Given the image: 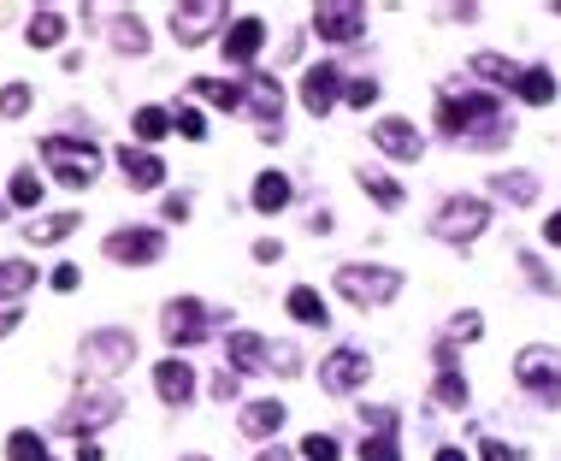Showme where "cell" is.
Listing matches in <instances>:
<instances>
[{
    "label": "cell",
    "instance_id": "cell-1",
    "mask_svg": "<svg viewBox=\"0 0 561 461\" xmlns=\"http://www.w3.org/2000/svg\"><path fill=\"white\" fill-rule=\"evenodd\" d=\"M438 125L450 142H467V149H502L509 142V119H502L497 95H443Z\"/></svg>",
    "mask_w": 561,
    "mask_h": 461
},
{
    "label": "cell",
    "instance_id": "cell-2",
    "mask_svg": "<svg viewBox=\"0 0 561 461\" xmlns=\"http://www.w3.org/2000/svg\"><path fill=\"white\" fill-rule=\"evenodd\" d=\"M41 161H48V172L60 184H71V190H89L100 178V149L83 137H48L41 142Z\"/></svg>",
    "mask_w": 561,
    "mask_h": 461
},
{
    "label": "cell",
    "instance_id": "cell-3",
    "mask_svg": "<svg viewBox=\"0 0 561 461\" xmlns=\"http://www.w3.org/2000/svg\"><path fill=\"white\" fill-rule=\"evenodd\" d=\"M485 225H491V208H485L479 196H450L438 208V220H431V230H438L443 243H455V249H467V243L485 237Z\"/></svg>",
    "mask_w": 561,
    "mask_h": 461
},
{
    "label": "cell",
    "instance_id": "cell-4",
    "mask_svg": "<svg viewBox=\"0 0 561 461\" xmlns=\"http://www.w3.org/2000/svg\"><path fill=\"white\" fill-rule=\"evenodd\" d=\"M337 291L355 302V308H384L402 291V272L396 267H337Z\"/></svg>",
    "mask_w": 561,
    "mask_h": 461
},
{
    "label": "cell",
    "instance_id": "cell-5",
    "mask_svg": "<svg viewBox=\"0 0 561 461\" xmlns=\"http://www.w3.org/2000/svg\"><path fill=\"white\" fill-rule=\"evenodd\" d=\"M160 331H166L171 350H195L201 338H213V308L195 296H171L166 314H160Z\"/></svg>",
    "mask_w": 561,
    "mask_h": 461
},
{
    "label": "cell",
    "instance_id": "cell-6",
    "mask_svg": "<svg viewBox=\"0 0 561 461\" xmlns=\"http://www.w3.org/2000/svg\"><path fill=\"white\" fill-rule=\"evenodd\" d=\"M136 362V331L124 326H107V331H89L83 338V367L100 373V379H112V373H124Z\"/></svg>",
    "mask_w": 561,
    "mask_h": 461
},
{
    "label": "cell",
    "instance_id": "cell-7",
    "mask_svg": "<svg viewBox=\"0 0 561 461\" xmlns=\"http://www.w3.org/2000/svg\"><path fill=\"white\" fill-rule=\"evenodd\" d=\"M514 379H521L526 391L544 402V409H561V355H556V350H544V343L521 350V362H514Z\"/></svg>",
    "mask_w": 561,
    "mask_h": 461
},
{
    "label": "cell",
    "instance_id": "cell-8",
    "mask_svg": "<svg viewBox=\"0 0 561 461\" xmlns=\"http://www.w3.org/2000/svg\"><path fill=\"white\" fill-rule=\"evenodd\" d=\"M119 391H112V385H83L77 391V402H71V409L60 414V426L65 432H77V438H89L95 426H107V421H119Z\"/></svg>",
    "mask_w": 561,
    "mask_h": 461
},
{
    "label": "cell",
    "instance_id": "cell-9",
    "mask_svg": "<svg viewBox=\"0 0 561 461\" xmlns=\"http://www.w3.org/2000/svg\"><path fill=\"white\" fill-rule=\"evenodd\" d=\"M160 255H166V237L154 225H131L107 237V261H119V267H154Z\"/></svg>",
    "mask_w": 561,
    "mask_h": 461
},
{
    "label": "cell",
    "instance_id": "cell-10",
    "mask_svg": "<svg viewBox=\"0 0 561 461\" xmlns=\"http://www.w3.org/2000/svg\"><path fill=\"white\" fill-rule=\"evenodd\" d=\"M367 373H372V362L361 350H349V343H343V350H331L325 362H320V385L331 397H349L355 385H367Z\"/></svg>",
    "mask_w": 561,
    "mask_h": 461
},
{
    "label": "cell",
    "instance_id": "cell-11",
    "mask_svg": "<svg viewBox=\"0 0 561 461\" xmlns=\"http://www.w3.org/2000/svg\"><path fill=\"white\" fill-rule=\"evenodd\" d=\"M213 24H225V7H219V0H183V7H171V36H178L183 48L207 42Z\"/></svg>",
    "mask_w": 561,
    "mask_h": 461
},
{
    "label": "cell",
    "instance_id": "cell-12",
    "mask_svg": "<svg viewBox=\"0 0 561 461\" xmlns=\"http://www.w3.org/2000/svg\"><path fill=\"white\" fill-rule=\"evenodd\" d=\"M313 31L325 42H355L367 31V12L355 0H325V7H313Z\"/></svg>",
    "mask_w": 561,
    "mask_h": 461
},
{
    "label": "cell",
    "instance_id": "cell-13",
    "mask_svg": "<svg viewBox=\"0 0 561 461\" xmlns=\"http://www.w3.org/2000/svg\"><path fill=\"white\" fill-rule=\"evenodd\" d=\"M361 421L372 426V438H361V461H402V444H396V409H361Z\"/></svg>",
    "mask_w": 561,
    "mask_h": 461
},
{
    "label": "cell",
    "instance_id": "cell-14",
    "mask_svg": "<svg viewBox=\"0 0 561 461\" xmlns=\"http://www.w3.org/2000/svg\"><path fill=\"white\" fill-rule=\"evenodd\" d=\"M337 95H343V71L337 66H308L301 71V107H308L313 119H325V113L337 107Z\"/></svg>",
    "mask_w": 561,
    "mask_h": 461
},
{
    "label": "cell",
    "instance_id": "cell-15",
    "mask_svg": "<svg viewBox=\"0 0 561 461\" xmlns=\"http://www.w3.org/2000/svg\"><path fill=\"white\" fill-rule=\"evenodd\" d=\"M249 107H254V119H261V137L278 142V137H284V125H278V113H284L278 78H249Z\"/></svg>",
    "mask_w": 561,
    "mask_h": 461
},
{
    "label": "cell",
    "instance_id": "cell-16",
    "mask_svg": "<svg viewBox=\"0 0 561 461\" xmlns=\"http://www.w3.org/2000/svg\"><path fill=\"white\" fill-rule=\"evenodd\" d=\"M372 142H379L391 161H420V154H426V137L414 131L408 119H379V125H372Z\"/></svg>",
    "mask_w": 561,
    "mask_h": 461
},
{
    "label": "cell",
    "instance_id": "cell-17",
    "mask_svg": "<svg viewBox=\"0 0 561 461\" xmlns=\"http://www.w3.org/2000/svg\"><path fill=\"white\" fill-rule=\"evenodd\" d=\"M154 391H160V402L166 409H190V397H195V373H190V362H160L154 367Z\"/></svg>",
    "mask_w": 561,
    "mask_h": 461
},
{
    "label": "cell",
    "instance_id": "cell-18",
    "mask_svg": "<svg viewBox=\"0 0 561 461\" xmlns=\"http://www.w3.org/2000/svg\"><path fill=\"white\" fill-rule=\"evenodd\" d=\"M119 172H124V184H131V190H160V178H166L160 154H148V149H131V142L119 149Z\"/></svg>",
    "mask_w": 561,
    "mask_h": 461
},
{
    "label": "cell",
    "instance_id": "cell-19",
    "mask_svg": "<svg viewBox=\"0 0 561 461\" xmlns=\"http://www.w3.org/2000/svg\"><path fill=\"white\" fill-rule=\"evenodd\" d=\"M261 48H266V24L261 19H237L231 31H225V60L231 66H254Z\"/></svg>",
    "mask_w": 561,
    "mask_h": 461
},
{
    "label": "cell",
    "instance_id": "cell-20",
    "mask_svg": "<svg viewBox=\"0 0 561 461\" xmlns=\"http://www.w3.org/2000/svg\"><path fill=\"white\" fill-rule=\"evenodd\" d=\"M225 355H231V373H261V367H272V343L254 338V331H231V338H225Z\"/></svg>",
    "mask_w": 561,
    "mask_h": 461
},
{
    "label": "cell",
    "instance_id": "cell-21",
    "mask_svg": "<svg viewBox=\"0 0 561 461\" xmlns=\"http://www.w3.org/2000/svg\"><path fill=\"white\" fill-rule=\"evenodd\" d=\"M284 414H290V409H284V402L278 397H261V402H249V409H242L237 414V426L242 432H249V438H278V426H284Z\"/></svg>",
    "mask_w": 561,
    "mask_h": 461
},
{
    "label": "cell",
    "instance_id": "cell-22",
    "mask_svg": "<svg viewBox=\"0 0 561 461\" xmlns=\"http://www.w3.org/2000/svg\"><path fill=\"white\" fill-rule=\"evenodd\" d=\"M284 308H290V320H296V326H325V320H331L325 296L313 291V284H296V291L284 296Z\"/></svg>",
    "mask_w": 561,
    "mask_h": 461
},
{
    "label": "cell",
    "instance_id": "cell-23",
    "mask_svg": "<svg viewBox=\"0 0 561 461\" xmlns=\"http://www.w3.org/2000/svg\"><path fill=\"white\" fill-rule=\"evenodd\" d=\"M514 95H521L526 107H550V101H556V71L550 66H526L521 71V90H514Z\"/></svg>",
    "mask_w": 561,
    "mask_h": 461
},
{
    "label": "cell",
    "instance_id": "cell-24",
    "mask_svg": "<svg viewBox=\"0 0 561 461\" xmlns=\"http://www.w3.org/2000/svg\"><path fill=\"white\" fill-rule=\"evenodd\" d=\"M473 71H479L491 90H521V66L502 60V54H473Z\"/></svg>",
    "mask_w": 561,
    "mask_h": 461
},
{
    "label": "cell",
    "instance_id": "cell-25",
    "mask_svg": "<svg viewBox=\"0 0 561 461\" xmlns=\"http://www.w3.org/2000/svg\"><path fill=\"white\" fill-rule=\"evenodd\" d=\"M60 36H65V19H60L53 7L31 12V31H24V42H31V48H60Z\"/></svg>",
    "mask_w": 561,
    "mask_h": 461
},
{
    "label": "cell",
    "instance_id": "cell-26",
    "mask_svg": "<svg viewBox=\"0 0 561 461\" xmlns=\"http://www.w3.org/2000/svg\"><path fill=\"white\" fill-rule=\"evenodd\" d=\"M491 190L502 201H514V208H526V201H538V178H532V172H497Z\"/></svg>",
    "mask_w": 561,
    "mask_h": 461
},
{
    "label": "cell",
    "instance_id": "cell-27",
    "mask_svg": "<svg viewBox=\"0 0 561 461\" xmlns=\"http://www.w3.org/2000/svg\"><path fill=\"white\" fill-rule=\"evenodd\" d=\"M71 230H77V213H48V220H31V225H24V237L41 249V243H65Z\"/></svg>",
    "mask_w": 561,
    "mask_h": 461
},
{
    "label": "cell",
    "instance_id": "cell-28",
    "mask_svg": "<svg viewBox=\"0 0 561 461\" xmlns=\"http://www.w3.org/2000/svg\"><path fill=\"white\" fill-rule=\"evenodd\" d=\"M284 201H290V178H284V172H261V178H254V208L278 213Z\"/></svg>",
    "mask_w": 561,
    "mask_h": 461
},
{
    "label": "cell",
    "instance_id": "cell-29",
    "mask_svg": "<svg viewBox=\"0 0 561 461\" xmlns=\"http://www.w3.org/2000/svg\"><path fill=\"white\" fill-rule=\"evenodd\" d=\"M166 131H171V113L166 107H136L131 113V137L136 142H160Z\"/></svg>",
    "mask_w": 561,
    "mask_h": 461
},
{
    "label": "cell",
    "instance_id": "cell-30",
    "mask_svg": "<svg viewBox=\"0 0 561 461\" xmlns=\"http://www.w3.org/2000/svg\"><path fill=\"white\" fill-rule=\"evenodd\" d=\"M7 461H53V456H48V444H41V432L19 426V432L7 438Z\"/></svg>",
    "mask_w": 561,
    "mask_h": 461
},
{
    "label": "cell",
    "instance_id": "cell-31",
    "mask_svg": "<svg viewBox=\"0 0 561 461\" xmlns=\"http://www.w3.org/2000/svg\"><path fill=\"white\" fill-rule=\"evenodd\" d=\"M431 397H438V409H467V397H473V391H467V379H462V373L450 367V373H438Z\"/></svg>",
    "mask_w": 561,
    "mask_h": 461
},
{
    "label": "cell",
    "instance_id": "cell-32",
    "mask_svg": "<svg viewBox=\"0 0 561 461\" xmlns=\"http://www.w3.org/2000/svg\"><path fill=\"white\" fill-rule=\"evenodd\" d=\"M31 284H36V267H24V261H0V302L24 296Z\"/></svg>",
    "mask_w": 561,
    "mask_h": 461
},
{
    "label": "cell",
    "instance_id": "cell-33",
    "mask_svg": "<svg viewBox=\"0 0 561 461\" xmlns=\"http://www.w3.org/2000/svg\"><path fill=\"white\" fill-rule=\"evenodd\" d=\"M190 90H195L201 101H213V107H225V113H231V107H242V90H237V83H219V78H195Z\"/></svg>",
    "mask_w": 561,
    "mask_h": 461
},
{
    "label": "cell",
    "instance_id": "cell-34",
    "mask_svg": "<svg viewBox=\"0 0 561 461\" xmlns=\"http://www.w3.org/2000/svg\"><path fill=\"white\" fill-rule=\"evenodd\" d=\"M361 190L379 201V208H402V184L384 178V172H361Z\"/></svg>",
    "mask_w": 561,
    "mask_h": 461
},
{
    "label": "cell",
    "instance_id": "cell-35",
    "mask_svg": "<svg viewBox=\"0 0 561 461\" xmlns=\"http://www.w3.org/2000/svg\"><path fill=\"white\" fill-rule=\"evenodd\" d=\"M301 461H343V444L331 432H308L301 438Z\"/></svg>",
    "mask_w": 561,
    "mask_h": 461
},
{
    "label": "cell",
    "instance_id": "cell-36",
    "mask_svg": "<svg viewBox=\"0 0 561 461\" xmlns=\"http://www.w3.org/2000/svg\"><path fill=\"white\" fill-rule=\"evenodd\" d=\"M31 113V83H7L0 90V119H24Z\"/></svg>",
    "mask_w": 561,
    "mask_h": 461
},
{
    "label": "cell",
    "instance_id": "cell-37",
    "mask_svg": "<svg viewBox=\"0 0 561 461\" xmlns=\"http://www.w3.org/2000/svg\"><path fill=\"white\" fill-rule=\"evenodd\" d=\"M171 131H178L183 142H201V137H207V119H201L195 107H178V113H171Z\"/></svg>",
    "mask_w": 561,
    "mask_h": 461
},
{
    "label": "cell",
    "instance_id": "cell-38",
    "mask_svg": "<svg viewBox=\"0 0 561 461\" xmlns=\"http://www.w3.org/2000/svg\"><path fill=\"white\" fill-rule=\"evenodd\" d=\"M7 201L36 208V201H41V178H36V172H19V178H12V190H7Z\"/></svg>",
    "mask_w": 561,
    "mask_h": 461
},
{
    "label": "cell",
    "instance_id": "cell-39",
    "mask_svg": "<svg viewBox=\"0 0 561 461\" xmlns=\"http://www.w3.org/2000/svg\"><path fill=\"white\" fill-rule=\"evenodd\" d=\"M112 42H119L124 54H148V31H142L136 19H124V24H119V36H112Z\"/></svg>",
    "mask_w": 561,
    "mask_h": 461
},
{
    "label": "cell",
    "instance_id": "cell-40",
    "mask_svg": "<svg viewBox=\"0 0 561 461\" xmlns=\"http://www.w3.org/2000/svg\"><path fill=\"white\" fill-rule=\"evenodd\" d=\"M343 95H349V107H372V101H379V83H372V78H349V83H343Z\"/></svg>",
    "mask_w": 561,
    "mask_h": 461
},
{
    "label": "cell",
    "instance_id": "cell-41",
    "mask_svg": "<svg viewBox=\"0 0 561 461\" xmlns=\"http://www.w3.org/2000/svg\"><path fill=\"white\" fill-rule=\"evenodd\" d=\"M479 331H485V320H479V314H455L450 338H462V343H479Z\"/></svg>",
    "mask_w": 561,
    "mask_h": 461
},
{
    "label": "cell",
    "instance_id": "cell-42",
    "mask_svg": "<svg viewBox=\"0 0 561 461\" xmlns=\"http://www.w3.org/2000/svg\"><path fill=\"white\" fill-rule=\"evenodd\" d=\"M479 456L485 461H521V450H514V444H502V438H479Z\"/></svg>",
    "mask_w": 561,
    "mask_h": 461
},
{
    "label": "cell",
    "instance_id": "cell-43",
    "mask_svg": "<svg viewBox=\"0 0 561 461\" xmlns=\"http://www.w3.org/2000/svg\"><path fill=\"white\" fill-rule=\"evenodd\" d=\"M237 385H242V373H231V367L213 373V397H219V402H231V397H237Z\"/></svg>",
    "mask_w": 561,
    "mask_h": 461
},
{
    "label": "cell",
    "instance_id": "cell-44",
    "mask_svg": "<svg viewBox=\"0 0 561 461\" xmlns=\"http://www.w3.org/2000/svg\"><path fill=\"white\" fill-rule=\"evenodd\" d=\"M272 367H278V373H301V355L290 350V343H272Z\"/></svg>",
    "mask_w": 561,
    "mask_h": 461
},
{
    "label": "cell",
    "instance_id": "cell-45",
    "mask_svg": "<svg viewBox=\"0 0 561 461\" xmlns=\"http://www.w3.org/2000/svg\"><path fill=\"white\" fill-rule=\"evenodd\" d=\"M254 261H261V267L284 261V243H278V237H261V243H254Z\"/></svg>",
    "mask_w": 561,
    "mask_h": 461
},
{
    "label": "cell",
    "instance_id": "cell-46",
    "mask_svg": "<svg viewBox=\"0 0 561 461\" xmlns=\"http://www.w3.org/2000/svg\"><path fill=\"white\" fill-rule=\"evenodd\" d=\"M53 291H77V267H53Z\"/></svg>",
    "mask_w": 561,
    "mask_h": 461
},
{
    "label": "cell",
    "instance_id": "cell-47",
    "mask_svg": "<svg viewBox=\"0 0 561 461\" xmlns=\"http://www.w3.org/2000/svg\"><path fill=\"white\" fill-rule=\"evenodd\" d=\"M166 220H190V196H166Z\"/></svg>",
    "mask_w": 561,
    "mask_h": 461
},
{
    "label": "cell",
    "instance_id": "cell-48",
    "mask_svg": "<svg viewBox=\"0 0 561 461\" xmlns=\"http://www.w3.org/2000/svg\"><path fill=\"white\" fill-rule=\"evenodd\" d=\"M308 230H313V237H325V230H331V208H313V220H308Z\"/></svg>",
    "mask_w": 561,
    "mask_h": 461
},
{
    "label": "cell",
    "instance_id": "cell-49",
    "mask_svg": "<svg viewBox=\"0 0 561 461\" xmlns=\"http://www.w3.org/2000/svg\"><path fill=\"white\" fill-rule=\"evenodd\" d=\"M77 461H107V456H100L95 438H77Z\"/></svg>",
    "mask_w": 561,
    "mask_h": 461
},
{
    "label": "cell",
    "instance_id": "cell-50",
    "mask_svg": "<svg viewBox=\"0 0 561 461\" xmlns=\"http://www.w3.org/2000/svg\"><path fill=\"white\" fill-rule=\"evenodd\" d=\"M19 320H24V314H19V308H0V338H7V331H12V326H19Z\"/></svg>",
    "mask_w": 561,
    "mask_h": 461
},
{
    "label": "cell",
    "instance_id": "cell-51",
    "mask_svg": "<svg viewBox=\"0 0 561 461\" xmlns=\"http://www.w3.org/2000/svg\"><path fill=\"white\" fill-rule=\"evenodd\" d=\"M254 461H290V450H278V444H266V450L254 456Z\"/></svg>",
    "mask_w": 561,
    "mask_h": 461
},
{
    "label": "cell",
    "instance_id": "cell-52",
    "mask_svg": "<svg viewBox=\"0 0 561 461\" xmlns=\"http://www.w3.org/2000/svg\"><path fill=\"white\" fill-rule=\"evenodd\" d=\"M544 237H550L556 249H561V213H556V220H544Z\"/></svg>",
    "mask_w": 561,
    "mask_h": 461
},
{
    "label": "cell",
    "instance_id": "cell-53",
    "mask_svg": "<svg viewBox=\"0 0 561 461\" xmlns=\"http://www.w3.org/2000/svg\"><path fill=\"white\" fill-rule=\"evenodd\" d=\"M438 461H467L462 450H438Z\"/></svg>",
    "mask_w": 561,
    "mask_h": 461
},
{
    "label": "cell",
    "instance_id": "cell-54",
    "mask_svg": "<svg viewBox=\"0 0 561 461\" xmlns=\"http://www.w3.org/2000/svg\"><path fill=\"white\" fill-rule=\"evenodd\" d=\"M183 461H213V456H183Z\"/></svg>",
    "mask_w": 561,
    "mask_h": 461
},
{
    "label": "cell",
    "instance_id": "cell-55",
    "mask_svg": "<svg viewBox=\"0 0 561 461\" xmlns=\"http://www.w3.org/2000/svg\"><path fill=\"white\" fill-rule=\"evenodd\" d=\"M0 220H7V196H0Z\"/></svg>",
    "mask_w": 561,
    "mask_h": 461
},
{
    "label": "cell",
    "instance_id": "cell-56",
    "mask_svg": "<svg viewBox=\"0 0 561 461\" xmlns=\"http://www.w3.org/2000/svg\"><path fill=\"white\" fill-rule=\"evenodd\" d=\"M556 19H561V0H556Z\"/></svg>",
    "mask_w": 561,
    "mask_h": 461
}]
</instances>
